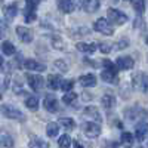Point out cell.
I'll list each match as a JSON object with an SVG mask.
<instances>
[{"label": "cell", "mask_w": 148, "mask_h": 148, "mask_svg": "<svg viewBox=\"0 0 148 148\" xmlns=\"http://www.w3.org/2000/svg\"><path fill=\"white\" fill-rule=\"evenodd\" d=\"M133 59L130 56H120L117 61H116V65L117 68L120 70H132L133 68Z\"/></svg>", "instance_id": "30bf717a"}, {"label": "cell", "mask_w": 148, "mask_h": 148, "mask_svg": "<svg viewBox=\"0 0 148 148\" xmlns=\"http://www.w3.org/2000/svg\"><path fill=\"white\" fill-rule=\"evenodd\" d=\"M117 70H119V68H114V70L105 68V70L101 73V79H102L104 82H107V83L116 82V80H117Z\"/></svg>", "instance_id": "2e32d148"}, {"label": "cell", "mask_w": 148, "mask_h": 148, "mask_svg": "<svg viewBox=\"0 0 148 148\" xmlns=\"http://www.w3.org/2000/svg\"><path fill=\"white\" fill-rule=\"evenodd\" d=\"M37 3H39V0H25V5H27L28 10H36Z\"/></svg>", "instance_id": "836d02e7"}, {"label": "cell", "mask_w": 148, "mask_h": 148, "mask_svg": "<svg viewBox=\"0 0 148 148\" xmlns=\"http://www.w3.org/2000/svg\"><path fill=\"white\" fill-rule=\"evenodd\" d=\"M107 15H108V19H110V21H113L116 25H123V24H126V22H127V15H126V14H123V12L119 10V9L110 8V9L107 10Z\"/></svg>", "instance_id": "3957f363"}, {"label": "cell", "mask_w": 148, "mask_h": 148, "mask_svg": "<svg viewBox=\"0 0 148 148\" xmlns=\"http://www.w3.org/2000/svg\"><path fill=\"white\" fill-rule=\"evenodd\" d=\"M16 34H18V37L24 43H30L34 39L33 31L30 28H27V27H16Z\"/></svg>", "instance_id": "ba28073f"}, {"label": "cell", "mask_w": 148, "mask_h": 148, "mask_svg": "<svg viewBox=\"0 0 148 148\" xmlns=\"http://www.w3.org/2000/svg\"><path fill=\"white\" fill-rule=\"evenodd\" d=\"M99 49H101V52L108 53V52L111 51V45H110V43H101V45H99Z\"/></svg>", "instance_id": "e575fe53"}, {"label": "cell", "mask_w": 148, "mask_h": 148, "mask_svg": "<svg viewBox=\"0 0 148 148\" xmlns=\"http://www.w3.org/2000/svg\"><path fill=\"white\" fill-rule=\"evenodd\" d=\"M147 45H148V37H147Z\"/></svg>", "instance_id": "ab89813d"}, {"label": "cell", "mask_w": 148, "mask_h": 148, "mask_svg": "<svg viewBox=\"0 0 148 148\" xmlns=\"http://www.w3.org/2000/svg\"><path fill=\"white\" fill-rule=\"evenodd\" d=\"M59 125L67 130H71V129H74V120L70 117H62V119H59Z\"/></svg>", "instance_id": "d4e9b609"}, {"label": "cell", "mask_w": 148, "mask_h": 148, "mask_svg": "<svg viewBox=\"0 0 148 148\" xmlns=\"http://www.w3.org/2000/svg\"><path fill=\"white\" fill-rule=\"evenodd\" d=\"M74 148H83V145H82L80 142H77V141H76V142H74Z\"/></svg>", "instance_id": "74e56055"}, {"label": "cell", "mask_w": 148, "mask_h": 148, "mask_svg": "<svg viewBox=\"0 0 148 148\" xmlns=\"http://www.w3.org/2000/svg\"><path fill=\"white\" fill-rule=\"evenodd\" d=\"M43 105L45 108L49 111V113H56L59 110V105H58V99L53 96V95H47L43 101Z\"/></svg>", "instance_id": "52a82bcc"}, {"label": "cell", "mask_w": 148, "mask_h": 148, "mask_svg": "<svg viewBox=\"0 0 148 148\" xmlns=\"http://www.w3.org/2000/svg\"><path fill=\"white\" fill-rule=\"evenodd\" d=\"M28 148H49V144L40 138H33L28 144Z\"/></svg>", "instance_id": "603a6c76"}, {"label": "cell", "mask_w": 148, "mask_h": 148, "mask_svg": "<svg viewBox=\"0 0 148 148\" xmlns=\"http://www.w3.org/2000/svg\"><path fill=\"white\" fill-rule=\"evenodd\" d=\"M73 86H74V80H62V83H61V88H62L64 92H71Z\"/></svg>", "instance_id": "1f68e13d"}, {"label": "cell", "mask_w": 148, "mask_h": 148, "mask_svg": "<svg viewBox=\"0 0 148 148\" xmlns=\"http://www.w3.org/2000/svg\"><path fill=\"white\" fill-rule=\"evenodd\" d=\"M133 88L141 92H148V76L145 73H136L133 76Z\"/></svg>", "instance_id": "277c9868"}, {"label": "cell", "mask_w": 148, "mask_h": 148, "mask_svg": "<svg viewBox=\"0 0 148 148\" xmlns=\"http://www.w3.org/2000/svg\"><path fill=\"white\" fill-rule=\"evenodd\" d=\"M2 51H3V53H6V56H12L16 52V49L10 42H3L2 43Z\"/></svg>", "instance_id": "cb8c5ba5"}, {"label": "cell", "mask_w": 148, "mask_h": 148, "mask_svg": "<svg viewBox=\"0 0 148 148\" xmlns=\"http://www.w3.org/2000/svg\"><path fill=\"white\" fill-rule=\"evenodd\" d=\"M61 83H62V80H61V77L58 76V74H49V77H47V88L51 90L59 89Z\"/></svg>", "instance_id": "5bb4252c"}, {"label": "cell", "mask_w": 148, "mask_h": 148, "mask_svg": "<svg viewBox=\"0 0 148 148\" xmlns=\"http://www.w3.org/2000/svg\"><path fill=\"white\" fill-rule=\"evenodd\" d=\"M79 83L84 88H93V86H96V77L93 74H84V76H80Z\"/></svg>", "instance_id": "9a60e30c"}, {"label": "cell", "mask_w": 148, "mask_h": 148, "mask_svg": "<svg viewBox=\"0 0 148 148\" xmlns=\"http://www.w3.org/2000/svg\"><path fill=\"white\" fill-rule=\"evenodd\" d=\"M25 105H27V108H28V110L36 111L37 108H39V99H37L36 96H30V98H27Z\"/></svg>", "instance_id": "484cf974"}, {"label": "cell", "mask_w": 148, "mask_h": 148, "mask_svg": "<svg viewBox=\"0 0 148 148\" xmlns=\"http://www.w3.org/2000/svg\"><path fill=\"white\" fill-rule=\"evenodd\" d=\"M36 21V10H25V22H33Z\"/></svg>", "instance_id": "d6a6232c"}, {"label": "cell", "mask_w": 148, "mask_h": 148, "mask_svg": "<svg viewBox=\"0 0 148 148\" xmlns=\"http://www.w3.org/2000/svg\"><path fill=\"white\" fill-rule=\"evenodd\" d=\"M53 65H55V67H56L59 71H62V73H67V71H68V65H67L65 61H62V59H58V61H55Z\"/></svg>", "instance_id": "4dcf8cb0"}, {"label": "cell", "mask_w": 148, "mask_h": 148, "mask_svg": "<svg viewBox=\"0 0 148 148\" xmlns=\"http://www.w3.org/2000/svg\"><path fill=\"white\" fill-rule=\"evenodd\" d=\"M58 144H59V148H70V145H71V138L68 136V135H62V136L59 138Z\"/></svg>", "instance_id": "f1b7e54d"}, {"label": "cell", "mask_w": 148, "mask_h": 148, "mask_svg": "<svg viewBox=\"0 0 148 148\" xmlns=\"http://www.w3.org/2000/svg\"><path fill=\"white\" fill-rule=\"evenodd\" d=\"M148 135V123L145 121H141L136 125V127H135V136H136V139L139 142H142Z\"/></svg>", "instance_id": "9c48e42d"}, {"label": "cell", "mask_w": 148, "mask_h": 148, "mask_svg": "<svg viewBox=\"0 0 148 148\" xmlns=\"http://www.w3.org/2000/svg\"><path fill=\"white\" fill-rule=\"evenodd\" d=\"M0 101H2V95H0Z\"/></svg>", "instance_id": "60d3db41"}, {"label": "cell", "mask_w": 148, "mask_h": 148, "mask_svg": "<svg viewBox=\"0 0 148 148\" xmlns=\"http://www.w3.org/2000/svg\"><path fill=\"white\" fill-rule=\"evenodd\" d=\"M133 9L138 12V14H142L145 10V0H130Z\"/></svg>", "instance_id": "4316f807"}, {"label": "cell", "mask_w": 148, "mask_h": 148, "mask_svg": "<svg viewBox=\"0 0 148 148\" xmlns=\"http://www.w3.org/2000/svg\"><path fill=\"white\" fill-rule=\"evenodd\" d=\"M0 65H3V58L0 56Z\"/></svg>", "instance_id": "f35d334b"}, {"label": "cell", "mask_w": 148, "mask_h": 148, "mask_svg": "<svg viewBox=\"0 0 148 148\" xmlns=\"http://www.w3.org/2000/svg\"><path fill=\"white\" fill-rule=\"evenodd\" d=\"M93 28H95V31L102 33L105 36H111V34L114 33V28H113V25H111V22L108 19H105V18L96 19L95 24H93Z\"/></svg>", "instance_id": "7a4b0ae2"}, {"label": "cell", "mask_w": 148, "mask_h": 148, "mask_svg": "<svg viewBox=\"0 0 148 148\" xmlns=\"http://www.w3.org/2000/svg\"><path fill=\"white\" fill-rule=\"evenodd\" d=\"M27 82L30 84V88L36 92L42 90L45 86V80L42 79V76H37V74H27Z\"/></svg>", "instance_id": "8992f818"}, {"label": "cell", "mask_w": 148, "mask_h": 148, "mask_svg": "<svg viewBox=\"0 0 148 148\" xmlns=\"http://www.w3.org/2000/svg\"><path fill=\"white\" fill-rule=\"evenodd\" d=\"M0 111H2V114L8 119H14V120H24L25 117H24L22 111H19L18 108H15L14 105H9V104H5L0 107Z\"/></svg>", "instance_id": "6da1fadb"}, {"label": "cell", "mask_w": 148, "mask_h": 148, "mask_svg": "<svg viewBox=\"0 0 148 148\" xmlns=\"http://www.w3.org/2000/svg\"><path fill=\"white\" fill-rule=\"evenodd\" d=\"M101 102H102V105H104L105 108H113V107L116 105V98L111 95V93H105V95L102 96Z\"/></svg>", "instance_id": "7402d4cb"}, {"label": "cell", "mask_w": 148, "mask_h": 148, "mask_svg": "<svg viewBox=\"0 0 148 148\" xmlns=\"http://www.w3.org/2000/svg\"><path fill=\"white\" fill-rule=\"evenodd\" d=\"M6 30H8V24L5 21H0V39L3 37V34L6 33Z\"/></svg>", "instance_id": "d590c367"}, {"label": "cell", "mask_w": 148, "mask_h": 148, "mask_svg": "<svg viewBox=\"0 0 148 148\" xmlns=\"http://www.w3.org/2000/svg\"><path fill=\"white\" fill-rule=\"evenodd\" d=\"M80 6L86 12H95L99 9V0H80Z\"/></svg>", "instance_id": "7c38bea8"}, {"label": "cell", "mask_w": 148, "mask_h": 148, "mask_svg": "<svg viewBox=\"0 0 148 148\" xmlns=\"http://www.w3.org/2000/svg\"><path fill=\"white\" fill-rule=\"evenodd\" d=\"M84 116L90 117V119L95 120V121H101V114H99V111H98V108H95V107L84 108Z\"/></svg>", "instance_id": "d6986e66"}, {"label": "cell", "mask_w": 148, "mask_h": 148, "mask_svg": "<svg viewBox=\"0 0 148 148\" xmlns=\"http://www.w3.org/2000/svg\"><path fill=\"white\" fill-rule=\"evenodd\" d=\"M83 132L88 138H96L101 133V126L95 121H88L83 125Z\"/></svg>", "instance_id": "5b68a950"}, {"label": "cell", "mask_w": 148, "mask_h": 148, "mask_svg": "<svg viewBox=\"0 0 148 148\" xmlns=\"http://www.w3.org/2000/svg\"><path fill=\"white\" fill-rule=\"evenodd\" d=\"M58 132H59V123L52 121V123H49V125L46 126V133H47V136H49V138L56 136Z\"/></svg>", "instance_id": "44dd1931"}, {"label": "cell", "mask_w": 148, "mask_h": 148, "mask_svg": "<svg viewBox=\"0 0 148 148\" xmlns=\"http://www.w3.org/2000/svg\"><path fill=\"white\" fill-rule=\"evenodd\" d=\"M76 47H77V51H80V52H89V53H93L95 51H96V43H77L76 45Z\"/></svg>", "instance_id": "e0dca14e"}, {"label": "cell", "mask_w": 148, "mask_h": 148, "mask_svg": "<svg viewBox=\"0 0 148 148\" xmlns=\"http://www.w3.org/2000/svg\"><path fill=\"white\" fill-rule=\"evenodd\" d=\"M16 12H18V8L15 3H12V5H8L3 8V15L8 18V19H12V18H15L16 15Z\"/></svg>", "instance_id": "ffe728a7"}, {"label": "cell", "mask_w": 148, "mask_h": 148, "mask_svg": "<svg viewBox=\"0 0 148 148\" xmlns=\"http://www.w3.org/2000/svg\"><path fill=\"white\" fill-rule=\"evenodd\" d=\"M24 68H27L30 71H45L46 65L39 62V61H36V59H27L25 62H24Z\"/></svg>", "instance_id": "8fae6325"}, {"label": "cell", "mask_w": 148, "mask_h": 148, "mask_svg": "<svg viewBox=\"0 0 148 148\" xmlns=\"http://www.w3.org/2000/svg\"><path fill=\"white\" fill-rule=\"evenodd\" d=\"M58 9L64 14H71V12L76 9V5L71 0H58Z\"/></svg>", "instance_id": "4fadbf2b"}, {"label": "cell", "mask_w": 148, "mask_h": 148, "mask_svg": "<svg viewBox=\"0 0 148 148\" xmlns=\"http://www.w3.org/2000/svg\"><path fill=\"white\" fill-rule=\"evenodd\" d=\"M76 98H77V95H76V92H65V95L62 96V101H64V104H67V105H70V104H73L74 101H76Z\"/></svg>", "instance_id": "83f0119b"}, {"label": "cell", "mask_w": 148, "mask_h": 148, "mask_svg": "<svg viewBox=\"0 0 148 148\" xmlns=\"http://www.w3.org/2000/svg\"><path fill=\"white\" fill-rule=\"evenodd\" d=\"M113 2H119V0H113Z\"/></svg>", "instance_id": "b9f144b4"}, {"label": "cell", "mask_w": 148, "mask_h": 148, "mask_svg": "<svg viewBox=\"0 0 148 148\" xmlns=\"http://www.w3.org/2000/svg\"><path fill=\"white\" fill-rule=\"evenodd\" d=\"M0 144H2L3 147L12 148L14 147V139H12L9 135H2V136H0Z\"/></svg>", "instance_id": "f546056e"}, {"label": "cell", "mask_w": 148, "mask_h": 148, "mask_svg": "<svg viewBox=\"0 0 148 148\" xmlns=\"http://www.w3.org/2000/svg\"><path fill=\"white\" fill-rule=\"evenodd\" d=\"M135 142V136L130 133V132H123L121 133V145L126 147V148H130Z\"/></svg>", "instance_id": "ac0fdd59"}, {"label": "cell", "mask_w": 148, "mask_h": 148, "mask_svg": "<svg viewBox=\"0 0 148 148\" xmlns=\"http://www.w3.org/2000/svg\"><path fill=\"white\" fill-rule=\"evenodd\" d=\"M127 46H129V40H127V39H123V40L119 42L117 49H123V47H127Z\"/></svg>", "instance_id": "8d00e7d4"}]
</instances>
